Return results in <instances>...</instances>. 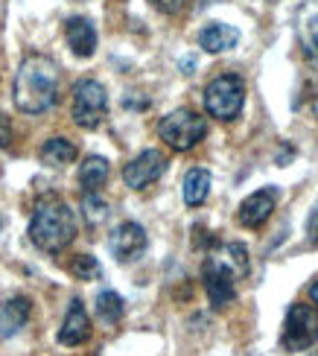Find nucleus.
I'll use <instances>...</instances> for the list:
<instances>
[{
	"mask_svg": "<svg viewBox=\"0 0 318 356\" xmlns=\"http://www.w3.org/2000/svg\"><path fill=\"white\" fill-rule=\"evenodd\" d=\"M58 67L53 58L33 53L26 56L18 73H15V106L24 114H44L58 102Z\"/></svg>",
	"mask_w": 318,
	"mask_h": 356,
	"instance_id": "nucleus-1",
	"label": "nucleus"
},
{
	"mask_svg": "<svg viewBox=\"0 0 318 356\" xmlns=\"http://www.w3.org/2000/svg\"><path fill=\"white\" fill-rule=\"evenodd\" d=\"M29 240L47 254H58L77 240V216L62 199L44 196L29 219Z\"/></svg>",
	"mask_w": 318,
	"mask_h": 356,
	"instance_id": "nucleus-2",
	"label": "nucleus"
},
{
	"mask_svg": "<svg viewBox=\"0 0 318 356\" xmlns=\"http://www.w3.org/2000/svg\"><path fill=\"white\" fill-rule=\"evenodd\" d=\"M207 135L205 117H199L190 108H175L158 123V138L175 152H190L193 146H199Z\"/></svg>",
	"mask_w": 318,
	"mask_h": 356,
	"instance_id": "nucleus-3",
	"label": "nucleus"
},
{
	"mask_svg": "<svg viewBox=\"0 0 318 356\" xmlns=\"http://www.w3.org/2000/svg\"><path fill=\"white\" fill-rule=\"evenodd\" d=\"M242 106H246V82L234 73H222L205 88V108L222 123L237 120Z\"/></svg>",
	"mask_w": 318,
	"mask_h": 356,
	"instance_id": "nucleus-4",
	"label": "nucleus"
},
{
	"mask_svg": "<svg viewBox=\"0 0 318 356\" xmlns=\"http://www.w3.org/2000/svg\"><path fill=\"white\" fill-rule=\"evenodd\" d=\"M318 342V309L312 304H292L280 330L283 350H310Z\"/></svg>",
	"mask_w": 318,
	"mask_h": 356,
	"instance_id": "nucleus-5",
	"label": "nucleus"
},
{
	"mask_svg": "<svg viewBox=\"0 0 318 356\" xmlns=\"http://www.w3.org/2000/svg\"><path fill=\"white\" fill-rule=\"evenodd\" d=\"M73 123L82 129H97L109 114V94L97 79H79L73 85Z\"/></svg>",
	"mask_w": 318,
	"mask_h": 356,
	"instance_id": "nucleus-6",
	"label": "nucleus"
},
{
	"mask_svg": "<svg viewBox=\"0 0 318 356\" xmlns=\"http://www.w3.org/2000/svg\"><path fill=\"white\" fill-rule=\"evenodd\" d=\"M202 277H205V292H207V298H210V304H214L216 309L228 307V304L237 298V277H239V275H237L219 254H210V257L205 260Z\"/></svg>",
	"mask_w": 318,
	"mask_h": 356,
	"instance_id": "nucleus-7",
	"label": "nucleus"
},
{
	"mask_svg": "<svg viewBox=\"0 0 318 356\" xmlns=\"http://www.w3.org/2000/svg\"><path fill=\"white\" fill-rule=\"evenodd\" d=\"M146 231L138 225V222H123L117 225L109 236V251L114 254L117 263H134L143 251H146Z\"/></svg>",
	"mask_w": 318,
	"mask_h": 356,
	"instance_id": "nucleus-8",
	"label": "nucleus"
},
{
	"mask_svg": "<svg viewBox=\"0 0 318 356\" xmlns=\"http://www.w3.org/2000/svg\"><path fill=\"white\" fill-rule=\"evenodd\" d=\"M166 170V158L158 149H143L138 158H132L123 170V181L132 190H143L149 184H155Z\"/></svg>",
	"mask_w": 318,
	"mask_h": 356,
	"instance_id": "nucleus-9",
	"label": "nucleus"
},
{
	"mask_svg": "<svg viewBox=\"0 0 318 356\" xmlns=\"http://www.w3.org/2000/svg\"><path fill=\"white\" fill-rule=\"evenodd\" d=\"M275 204H278V190H275V187H263V190L251 193V196L242 202L239 211H237L239 225H246V228H260V225H266L269 216L275 213Z\"/></svg>",
	"mask_w": 318,
	"mask_h": 356,
	"instance_id": "nucleus-10",
	"label": "nucleus"
},
{
	"mask_svg": "<svg viewBox=\"0 0 318 356\" xmlns=\"http://www.w3.org/2000/svg\"><path fill=\"white\" fill-rule=\"evenodd\" d=\"M90 339V318L85 313L82 301H70L67 307V316L62 321V327H58V345L65 348H77V345H85Z\"/></svg>",
	"mask_w": 318,
	"mask_h": 356,
	"instance_id": "nucleus-11",
	"label": "nucleus"
},
{
	"mask_svg": "<svg viewBox=\"0 0 318 356\" xmlns=\"http://www.w3.org/2000/svg\"><path fill=\"white\" fill-rule=\"evenodd\" d=\"M29 313H33V301L26 295H15V298L0 304V339L18 336L26 327Z\"/></svg>",
	"mask_w": 318,
	"mask_h": 356,
	"instance_id": "nucleus-12",
	"label": "nucleus"
},
{
	"mask_svg": "<svg viewBox=\"0 0 318 356\" xmlns=\"http://www.w3.org/2000/svg\"><path fill=\"white\" fill-rule=\"evenodd\" d=\"M65 38L70 44L73 56L79 58H90L97 53V29L88 18H70L65 24Z\"/></svg>",
	"mask_w": 318,
	"mask_h": 356,
	"instance_id": "nucleus-13",
	"label": "nucleus"
},
{
	"mask_svg": "<svg viewBox=\"0 0 318 356\" xmlns=\"http://www.w3.org/2000/svg\"><path fill=\"white\" fill-rule=\"evenodd\" d=\"M199 44L205 53H228L239 44V29L231 26V24H222V21H214L207 24L202 33H199Z\"/></svg>",
	"mask_w": 318,
	"mask_h": 356,
	"instance_id": "nucleus-14",
	"label": "nucleus"
},
{
	"mask_svg": "<svg viewBox=\"0 0 318 356\" xmlns=\"http://www.w3.org/2000/svg\"><path fill=\"white\" fill-rule=\"evenodd\" d=\"M295 33H298V41L301 47L307 53H315L318 56V0H310L298 9L295 15Z\"/></svg>",
	"mask_w": 318,
	"mask_h": 356,
	"instance_id": "nucleus-15",
	"label": "nucleus"
},
{
	"mask_svg": "<svg viewBox=\"0 0 318 356\" xmlns=\"http://www.w3.org/2000/svg\"><path fill=\"white\" fill-rule=\"evenodd\" d=\"M109 161H105L102 155H90L82 161V167H79V184L85 187V193H97L105 181H109Z\"/></svg>",
	"mask_w": 318,
	"mask_h": 356,
	"instance_id": "nucleus-16",
	"label": "nucleus"
},
{
	"mask_svg": "<svg viewBox=\"0 0 318 356\" xmlns=\"http://www.w3.org/2000/svg\"><path fill=\"white\" fill-rule=\"evenodd\" d=\"M77 161V146H73L67 138H50L41 146V164L47 167H67Z\"/></svg>",
	"mask_w": 318,
	"mask_h": 356,
	"instance_id": "nucleus-17",
	"label": "nucleus"
},
{
	"mask_svg": "<svg viewBox=\"0 0 318 356\" xmlns=\"http://www.w3.org/2000/svg\"><path fill=\"white\" fill-rule=\"evenodd\" d=\"M210 196V172L202 170V167H196L184 175V202L190 207H199L205 204Z\"/></svg>",
	"mask_w": 318,
	"mask_h": 356,
	"instance_id": "nucleus-18",
	"label": "nucleus"
},
{
	"mask_svg": "<svg viewBox=\"0 0 318 356\" xmlns=\"http://www.w3.org/2000/svg\"><path fill=\"white\" fill-rule=\"evenodd\" d=\"M123 313H126V304H123V298H120L117 292L105 289V292L97 295V316L105 324H117L120 318H123Z\"/></svg>",
	"mask_w": 318,
	"mask_h": 356,
	"instance_id": "nucleus-19",
	"label": "nucleus"
},
{
	"mask_svg": "<svg viewBox=\"0 0 318 356\" xmlns=\"http://www.w3.org/2000/svg\"><path fill=\"white\" fill-rule=\"evenodd\" d=\"M70 275L79 277V280H100L102 266L97 263V257H90V254H77L70 260Z\"/></svg>",
	"mask_w": 318,
	"mask_h": 356,
	"instance_id": "nucleus-20",
	"label": "nucleus"
},
{
	"mask_svg": "<svg viewBox=\"0 0 318 356\" xmlns=\"http://www.w3.org/2000/svg\"><path fill=\"white\" fill-rule=\"evenodd\" d=\"M82 216L88 219V225H100V222H105V216H109V202L102 196H97V193H85Z\"/></svg>",
	"mask_w": 318,
	"mask_h": 356,
	"instance_id": "nucleus-21",
	"label": "nucleus"
},
{
	"mask_svg": "<svg viewBox=\"0 0 318 356\" xmlns=\"http://www.w3.org/2000/svg\"><path fill=\"white\" fill-rule=\"evenodd\" d=\"M155 9H161L164 15H178V12H184L187 6V0H152Z\"/></svg>",
	"mask_w": 318,
	"mask_h": 356,
	"instance_id": "nucleus-22",
	"label": "nucleus"
},
{
	"mask_svg": "<svg viewBox=\"0 0 318 356\" xmlns=\"http://www.w3.org/2000/svg\"><path fill=\"white\" fill-rule=\"evenodd\" d=\"M9 143H12V120L3 111H0V149L9 146Z\"/></svg>",
	"mask_w": 318,
	"mask_h": 356,
	"instance_id": "nucleus-23",
	"label": "nucleus"
},
{
	"mask_svg": "<svg viewBox=\"0 0 318 356\" xmlns=\"http://www.w3.org/2000/svg\"><path fill=\"white\" fill-rule=\"evenodd\" d=\"M307 243L318 248V207H315V211L310 213V219H307Z\"/></svg>",
	"mask_w": 318,
	"mask_h": 356,
	"instance_id": "nucleus-24",
	"label": "nucleus"
},
{
	"mask_svg": "<svg viewBox=\"0 0 318 356\" xmlns=\"http://www.w3.org/2000/svg\"><path fill=\"white\" fill-rule=\"evenodd\" d=\"M310 298H312V304H315V309H318V284H312V289H310Z\"/></svg>",
	"mask_w": 318,
	"mask_h": 356,
	"instance_id": "nucleus-25",
	"label": "nucleus"
},
{
	"mask_svg": "<svg viewBox=\"0 0 318 356\" xmlns=\"http://www.w3.org/2000/svg\"><path fill=\"white\" fill-rule=\"evenodd\" d=\"M310 111H312V114H315V117H318V97H315V99H312V106H310Z\"/></svg>",
	"mask_w": 318,
	"mask_h": 356,
	"instance_id": "nucleus-26",
	"label": "nucleus"
},
{
	"mask_svg": "<svg viewBox=\"0 0 318 356\" xmlns=\"http://www.w3.org/2000/svg\"><path fill=\"white\" fill-rule=\"evenodd\" d=\"M0 228H3V216H0Z\"/></svg>",
	"mask_w": 318,
	"mask_h": 356,
	"instance_id": "nucleus-27",
	"label": "nucleus"
},
{
	"mask_svg": "<svg viewBox=\"0 0 318 356\" xmlns=\"http://www.w3.org/2000/svg\"><path fill=\"white\" fill-rule=\"evenodd\" d=\"M310 356H318V350H315V353H310Z\"/></svg>",
	"mask_w": 318,
	"mask_h": 356,
	"instance_id": "nucleus-28",
	"label": "nucleus"
}]
</instances>
